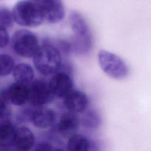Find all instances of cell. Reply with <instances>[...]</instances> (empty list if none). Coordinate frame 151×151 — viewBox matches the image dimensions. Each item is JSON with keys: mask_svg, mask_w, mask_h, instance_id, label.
<instances>
[{"mask_svg": "<svg viewBox=\"0 0 151 151\" xmlns=\"http://www.w3.org/2000/svg\"><path fill=\"white\" fill-rule=\"evenodd\" d=\"M14 18L12 12L6 8H0V26L9 28L13 25Z\"/></svg>", "mask_w": 151, "mask_h": 151, "instance_id": "obj_20", "label": "cell"}, {"mask_svg": "<svg viewBox=\"0 0 151 151\" xmlns=\"http://www.w3.org/2000/svg\"><path fill=\"white\" fill-rule=\"evenodd\" d=\"M13 76L16 82L29 85L34 79V71L32 67L26 63H19L14 66Z\"/></svg>", "mask_w": 151, "mask_h": 151, "instance_id": "obj_14", "label": "cell"}, {"mask_svg": "<svg viewBox=\"0 0 151 151\" xmlns=\"http://www.w3.org/2000/svg\"><path fill=\"white\" fill-rule=\"evenodd\" d=\"M14 66V61L10 55L0 54V76H5L10 74Z\"/></svg>", "mask_w": 151, "mask_h": 151, "instance_id": "obj_18", "label": "cell"}, {"mask_svg": "<svg viewBox=\"0 0 151 151\" xmlns=\"http://www.w3.org/2000/svg\"><path fill=\"white\" fill-rule=\"evenodd\" d=\"M15 129L9 122H5L0 124V145L8 146L13 143Z\"/></svg>", "mask_w": 151, "mask_h": 151, "instance_id": "obj_17", "label": "cell"}, {"mask_svg": "<svg viewBox=\"0 0 151 151\" xmlns=\"http://www.w3.org/2000/svg\"><path fill=\"white\" fill-rule=\"evenodd\" d=\"M12 144L19 150H29L35 145V138L32 131L25 126L15 129Z\"/></svg>", "mask_w": 151, "mask_h": 151, "instance_id": "obj_11", "label": "cell"}, {"mask_svg": "<svg viewBox=\"0 0 151 151\" xmlns=\"http://www.w3.org/2000/svg\"><path fill=\"white\" fill-rule=\"evenodd\" d=\"M32 1H35V2H37V3H39V2H40L42 0H32Z\"/></svg>", "mask_w": 151, "mask_h": 151, "instance_id": "obj_23", "label": "cell"}, {"mask_svg": "<svg viewBox=\"0 0 151 151\" xmlns=\"http://www.w3.org/2000/svg\"><path fill=\"white\" fill-rule=\"evenodd\" d=\"M54 97L48 82L44 80H33L28 85V101L34 107L44 106L52 101Z\"/></svg>", "mask_w": 151, "mask_h": 151, "instance_id": "obj_5", "label": "cell"}, {"mask_svg": "<svg viewBox=\"0 0 151 151\" xmlns=\"http://www.w3.org/2000/svg\"><path fill=\"white\" fill-rule=\"evenodd\" d=\"M63 98L64 104L69 111L75 113H83L88 106V97L82 91L72 89Z\"/></svg>", "mask_w": 151, "mask_h": 151, "instance_id": "obj_9", "label": "cell"}, {"mask_svg": "<svg viewBox=\"0 0 151 151\" xmlns=\"http://www.w3.org/2000/svg\"><path fill=\"white\" fill-rule=\"evenodd\" d=\"M35 150H55L53 148V146L49 142H41L38 143L37 145H35Z\"/></svg>", "mask_w": 151, "mask_h": 151, "instance_id": "obj_22", "label": "cell"}, {"mask_svg": "<svg viewBox=\"0 0 151 151\" xmlns=\"http://www.w3.org/2000/svg\"><path fill=\"white\" fill-rule=\"evenodd\" d=\"M97 60L101 70L110 77L122 80L127 76V65L117 55L105 50H100L97 54Z\"/></svg>", "mask_w": 151, "mask_h": 151, "instance_id": "obj_3", "label": "cell"}, {"mask_svg": "<svg viewBox=\"0 0 151 151\" xmlns=\"http://www.w3.org/2000/svg\"><path fill=\"white\" fill-rule=\"evenodd\" d=\"M82 126L87 129H96L101 123V117L99 111L94 109H86L80 119Z\"/></svg>", "mask_w": 151, "mask_h": 151, "instance_id": "obj_15", "label": "cell"}, {"mask_svg": "<svg viewBox=\"0 0 151 151\" xmlns=\"http://www.w3.org/2000/svg\"><path fill=\"white\" fill-rule=\"evenodd\" d=\"M80 123L77 113L68 111L61 116L57 124V130L61 136L68 139L77 131Z\"/></svg>", "mask_w": 151, "mask_h": 151, "instance_id": "obj_10", "label": "cell"}, {"mask_svg": "<svg viewBox=\"0 0 151 151\" xmlns=\"http://www.w3.org/2000/svg\"><path fill=\"white\" fill-rule=\"evenodd\" d=\"M38 4L42 9L45 20L49 23H58L64 18L65 11L61 0H42Z\"/></svg>", "mask_w": 151, "mask_h": 151, "instance_id": "obj_8", "label": "cell"}, {"mask_svg": "<svg viewBox=\"0 0 151 151\" xmlns=\"http://www.w3.org/2000/svg\"><path fill=\"white\" fill-rule=\"evenodd\" d=\"M12 13L14 21L23 27H37L45 21L41 6L32 0L18 2L14 6Z\"/></svg>", "mask_w": 151, "mask_h": 151, "instance_id": "obj_2", "label": "cell"}, {"mask_svg": "<svg viewBox=\"0 0 151 151\" xmlns=\"http://www.w3.org/2000/svg\"><path fill=\"white\" fill-rule=\"evenodd\" d=\"M31 110L29 120L34 126L41 129L51 127L56 119L55 112L50 108L44 106L34 107Z\"/></svg>", "mask_w": 151, "mask_h": 151, "instance_id": "obj_7", "label": "cell"}, {"mask_svg": "<svg viewBox=\"0 0 151 151\" xmlns=\"http://www.w3.org/2000/svg\"><path fill=\"white\" fill-rule=\"evenodd\" d=\"M50 89L55 97H64L73 87L70 76L65 72L58 71L52 74L48 81Z\"/></svg>", "mask_w": 151, "mask_h": 151, "instance_id": "obj_6", "label": "cell"}, {"mask_svg": "<svg viewBox=\"0 0 151 151\" xmlns=\"http://www.w3.org/2000/svg\"><path fill=\"white\" fill-rule=\"evenodd\" d=\"M10 103L15 106H22L28 100V85L15 82L7 89Z\"/></svg>", "mask_w": 151, "mask_h": 151, "instance_id": "obj_13", "label": "cell"}, {"mask_svg": "<svg viewBox=\"0 0 151 151\" xmlns=\"http://www.w3.org/2000/svg\"><path fill=\"white\" fill-rule=\"evenodd\" d=\"M68 21L74 38H83L91 36L90 28L84 18L78 12H70Z\"/></svg>", "mask_w": 151, "mask_h": 151, "instance_id": "obj_12", "label": "cell"}, {"mask_svg": "<svg viewBox=\"0 0 151 151\" xmlns=\"http://www.w3.org/2000/svg\"><path fill=\"white\" fill-rule=\"evenodd\" d=\"M67 149L71 151H87L90 149V142L84 136L75 133L68 138Z\"/></svg>", "mask_w": 151, "mask_h": 151, "instance_id": "obj_16", "label": "cell"}, {"mask_svg": "<svg viewBox=\"0 0 151 151\" xmlns=\"http://www.w3.org/2000/svg\"><path fill=\"white\" fill-rule=\"evenodd\" d=\"M9 41V37L6 29L0 26V48L5 47Z\"/></svg>", "mask_w": 151, "mask_h": 151, "instance_id": "obj_21", "label": "cell"}, {"mask_svg": "<svg viewBox=\"0 0 151 151\" xmlns=\"http://www.w3.org/2000/svg\"><path fill=\"white\" fill-rule=\"evenodd\" d=\"M12 47L14 51L24 58H31L39 48L37 35L27 29L17 31L12 38Z\"/></svg>", "mask_w": 151, "mask_h": 151, "instance_id": "obj_4", "label": "cell"}, {"mask_svg": "<svg viewBox=\"0 0 151 151\" xmlns=\"http://www.w3.org/2000/svg\"><path fill=\"white\" fill-rule=\"evenodd\" d=\"M33 63L42 75L51 76L61 67V57L57 48L48 43L40 46L34 55Z\"/></svg>", "mask_w": 151, "mask_h": 151, "instance_id": "obj_1", "label": "cell"}, {"mask_svg": "<svg viewBox=\"0 0 151 151\" xmlns=\"http://www.w3.org/2000/svg\"><path fill=\"white\" fill-rule=\"evenodd\" d=\"M9 103L7 90L0 91V117H6L10 114Z\"/></svg>", "mask_w": 151, "mask_h": 151, "instance_id": "obj_19", "label": "cell"}]
</instances>
